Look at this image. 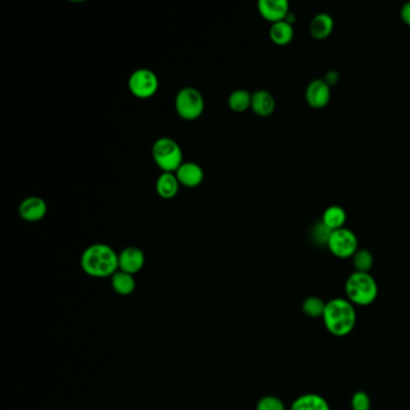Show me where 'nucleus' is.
I'll return each instance as SVG.
<instances>
[{
  "label": "nucleus",
  "instance_id": "1",
  "mask_svg": "<svg viewBox=\"0 0 410 410\" xmlns=\"http://www.w3.org/2000/svg\"><path fill=\"white\" fill-rule=\"evenodd\" d=\"M81 267L93 278L112 277L119 269L118 254L107 244L96 243L83 251Z\"/></svg>",
  "mask_w": 410,
  "mask_h": 410
},
{
  "label": "nucleus",
  "instance_id": "2",
  "mask_svg": "<svg viewBox=\"0 0 410 410\" xmlns=\"http://www.w3.org/2000/svg\"><path fill=\"white\" fill-rule=\"evenodd\" d=\"M323 319L328 332L336 337H344L355 328V307L349 300L333 298L326 302Z\"/></svg>",
  "mask_w": 410,
  "mask_h": 410
},
{
  "label": "nucleus",
  "instance_id": "3",
  "mask_svg": "<svg viewBox=\"0 0 410 410\" xmlns=\"http://www.w3.org/2000/svg\"><path fill=\"white\" fill-rule=\"evenodd\" d=\"M346 292L353 305L365 307L377 300L378 284L371 274L355 271L346 279Z\"/></svg>",
  "mask_w": 410,
  "mask_h": 410
},
{
  "label": "nucleus",
  "instance_id": "4",
  "mask_svg": "<svg viewBox=\"0 0 410 410\" xmlns=\"http://www.w3.org/2000/svg\"><path fill=\"white\" fill-rule=\"evenodd\" d=\"M153 159L157 165L164 172H173L179 169L183 164V153L177 142L169 139L161 137L157 140L152 150Z\"/></svg>",
  "mask_w": 410,
  "mask_h": 410
},
{
  "label": "nucleus",
  "instance_id": "5",
  "mask_svg": "<svg viewBox=\"0 0 410 410\" xmlns=\"http://www.w3.org/2000/svg\"><path fill=\"white\" fill-rule=\"evenodd\" d=\"M175 105H176L178 116L181 118L186 121H195L204 114L205 100L197 89L193 87H186L178 91Z\"/></svg>",
  "mask_w": 410,
  "mask_h": 410
},
{
  "label": "nucleus",
  "instance_id": "6",
  "mask_svg": "<svg viewBox=\"0 0 410 410\" xmlns=\"http://www.w3.org/2000/svg\"><path fill=\"white\" fill-rule=\"evenodd\" d=\"M328 248L336 258L349 259L353 258L359 249V242L355 233L349 229H338L331 235Z\"/></svg>",
  "mask_w": 410,
  "mask_h": 410
},
{
  "label": "nucleus",
  "instance_id": "7",
  "mask_svg": "<svg viewBox=\"0 0 410 410\" xmlns=\"http://www.w3.org/2000/svg\"><path fill=\"white\" fill-rule=\"evenodd\" d=\"M159 87L158 78L148 69H139L129 78V89L139 99H148L154 96Z\"/></svg>",
  "mask_w": 410,
  "mask_h": 410
},
{
  "label": "nucleus",
  "instance_id": "8",
  "mask_svg": "<svg viewBox=\"0 0 410 410\" xmlns=\"http://www.w3.org/2000/svg\"><path fill=\"white\" fill-rule=\"evenodd\" d=\"M305 100L312 109H324L331 100V87L323 78L313 80L305 89Z\"/></svg>",
  "mask_w": 410,
  "mask_h": 410
},
{
  "label": "nucleus",
  "instance_id": "9",
  "mask_svg": "<svg viewBox=\"0 0 410 410\" xmlns=\"http://www.w3.org/2000/svg\"><path fill=\"white\" fill-rule=\"evenodd\" d=\"M145 262L146 256L137 247H128L118 254L119 269L132 276L143 269Z\"/></svg>",
  "mask_w": 410,
  "mask_h": 410
},
{
  "label": "nucleus",
  "instance_id": "10",
  "mask_svg": "<svg viewBox=\"0 0 410 410\" xmlns=\"http://www.w3.org/2000/svg\"><path fill=\"white\" fill-rule=\"evenodd\" d=\"M258 9L262 19L272 24L284 21L290 12L287 0H260Z\"/></svg>",
  "mask_w": 410,
  "mask_h": 410
},
{
  "label": "nucleus",
  "instance_id": "11",
  "mask_svg": "<svg viewBox=\"0 0 410 410\" xmlns=\"http://www.w3.org/2000/svg\"><path fill=\"white\" fill-rule=\"evenodd\" d=\"M19 215L24 219L26 222H30V223H35L42 220L47 213V205L45 201L42 200V197L37 196H32V197H27L21 202L19 208Z\"/></svg>",
  "mask_w": 410,
  "mask_h": 410
},
{
  "label": "nucleus",
  "instance_id": "12",
  "mask_svg": "<svg viewBox=\"0 0 410 410\" xmlns=\"http://www.w3.org/2000/svg\"><path fill=\"white\" fill-rule=\"evenodd\" d=\"M176 177L184 187L195 188L204 181V170L195 163H183L176 171Z\"/></svg>",
  "mask_w": 410,
  "mask_h": 410
},
{
  "label": "nucleus",
  "instance_id": "13",
  "mask_svg": "<svg viewBox=\"0 0 410 410\" xmlns=\"http://www.w3.org/2000/svg\"><path fill=\"white\" fill-rule=\"evenodd\" d=\"M251 109L259 117H269L276 109L274 96L267 91H256L251 94Z\"/></svg>",
  "mask_w": 410,
  "mask_h": 410
},
{
  "label": "nucleus",
  "instance_id": "14",
  "mask_svg": "<svg viewBox=\"0 0 410 410\" xmlns=\"http://www.w3.org/2000/svg\"><path fill=\"white\" fill-rule=\"evenodd\" d=\"M335 28V21L331 15L318 14L314 16L310 23V37H314L315 40H325L326 37L331 35Z\"/></svg>",
  "mask_w": 410,
  "mask_h": 410
},
{
  "label": "nucleus",
  "instance_id": "15",
  "mask_svg": "<svg viewBox=\"0 0 410 410\" xmlns=\"http://www.w3.org/2000/svg\"><path fill=\"white\" fill-rule=\"evenodd\" d=\"M290 410H331L324 397L317 393H305L297 397Z\"/></svg>",
  "mask_w": 410,
  "mask_h": 410
},
{
  "label": "nucleus",
  "instance_id": "16",
  "mask_svg": "<svg viewBox=\"0 0 410 410\" xmlns=\"http://www.w3.org/2000/svg\"><path fill=\"white\" fill-rule=\"evenodd\" d=\"M111 285L114 292H117L121 296H129L132 295L135 287H136V280L134 276L127 274L124 271L118 269L116 274L111 277Z\"/></svg>",
  "mask_w": 410,
  "mask_h": 410
},
{
  "label": "nucleus",
  "instance_id": "17",
  "mask_svg": "<svg viewBox=\"0 0 410 410\" xmlns=\"http://www.w3.org/2000/svg\"><path fill=\"white\" fill-rule=\"evenodd\" d=\"M157 193L163 199H172L177 195L179 182H178L176 175L172 172H164L160 175L157 181Z\"/></svg>",
  "mask_w": 410,
  "mask_h": 410
},
{
  "label": "nucleus",
  "instance_id": "18",
  "mask_svg": "<svg viewBox=\"0 0 410 410\" xmlns=\"http://www.w3.org/2000/svg\"><path fill=\"white\" fill-rule=\"evenodd\" d=\"M294 28L292 24L280 21V22L274 23L269 29V39L274 44L278 46H285L290 44L294 39Z\"/></svg>",
  "mask_w": 410,
  "mask_h": 410
},
{
  "label": "nucleus",
  "instance_id": "19",
  "mask_svg": "<svg viewBox=\"0 0 410 410\" xmlns=\"http://www.w3.org/2000/svg\"><path fill=\"white\" fill-rule=\"evenodd\" d=\"M346 222V213L341 206L333 205L328 207L323 215V223L328 225L332 231L344 228Z\"/></svg>",
  "mask_w": 410,
  "mask_h": 410
},
{
  "label": "nucleus",
  "instance_id": "20",
  "mask_svg": "<svg viewBox=\"0 0 410 410\" xmlns=\"http://www.w3.org/2000/svg\"><path fill=\"white\" fill-rule=\"evenodd\" d=\"M228 104L233 112H244L251 106V94L244 89H238L230 94Z\"/></svg>",
  "mask_w": 410,
  "mask_h": 410
},
{
  "label": "nucleus",
  "instance_id": "21",
  "mask_svg": "<svg viewBox=\"0 0 410 410\" xmlns=\"http://www.w3.org/2000/svg\"><path fill=\"white\" fill-rule=\"evenodd\" d=\"M353 264H354L356 272L369 274V271L373 267V256L367 249H357L353 256Z\"/></svg>",
  "mask_w": 410,
  "mask_h": 410
},
{
  "label": "nucleus",
  "instance_id": "22",
  "mask_svg": "<svg viewBox=\"0 0 410 410\" xmlns=\"http://www.w3.org/2000/svg\"><path fill=\"white\" fill-rule=\"evenodd\" d=\"M325 307H326V302L324 300H321L320 297L310 296L305 298L302 305V310L305 312V314L310 318H320L324 315Z\"/></svg>",
  "mask_w": 410,
  "mask_h": 410
},
{
  "label": "nucleus",
  "instance_id": "23",
  "mask_svg": "<svg viewBox=\"0 0 410 410\" xmlns=\"http://www.w3.org/2000/svg\"><path fill=\"white\" fill-rule=\"evenodd\" d=\"M332 233V230L328 228V225H325L323 220H321L319 223L315 224L313 231H312V238H313V241L317 244L328 247V241H330Z\"/></svg>",
  "mask_w": 410,
  "mask_h": 410
},
{
  "label": "nucleus",
  "instance_id": "24",
  "mask_svg": "<svg viewBox=\"0 0 410 410\" xmlns=\"http://www.w3.org/2000/svg\"><path fill=\"white\" fill-rule=\"evenodd\" d=\"M256 410H287L285 409V404L283 403L282 400H279L278 397L276 396H266L262 397L258 404H256Z\"/></svg>",
  "mask_w": 410,
  "mask_h": 410
},
{
  "label": "nucleus",
  "instance_id": "25",
  "mask_svg": "<svg viewBox=\"0 0 410 410\" xmlns=\"http://www.w3.org/2000/svg\"><path fill=\"white\" fill-rule=\"evenodd\" d=\"M351 408L353 410H371V398L364 391H357L351 398Z\"/></svg>",
  "mask_w": 410,
  "mask_h": 410
},
{
  "label": "nucleus",
  "instance_id": "26",
  "mask_svg": "<svg viewBox=\"0 0 410 410\" xmlns=\"http://www.w3.org/2000/svg\"><path fill=\"white\" fill-rule=\"evenodd\" d=\"M324 81L328 83L330 87L335 86V84L339 81V73H338L336 70H331V71H328V73L325 75Z\"/></svg>",
  "mask_w": 410,
  "mask_h": 410
},
{
  "label": "nucleus",
  "instance_id": "27",
  "mask_svg": "<svg viewBox=\"0 0 410 410\" xmlns=\"http://www.w3.org/2000/svg\"><path fill=\"white\" fill-rule=\"evenodd\" d=\"M400 14H401L402 21L410 27V1H408V3H406V4L402 6Z\"/></svg>",
  "mask_w": 410,
  "mask_h": 410
}]
</instances>
